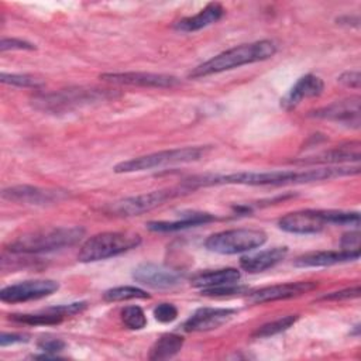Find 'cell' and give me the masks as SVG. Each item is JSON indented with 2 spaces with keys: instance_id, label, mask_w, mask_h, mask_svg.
Wrapping results in <instances>:
<instances>
[{
  "instance_id": "obj_1",
  "label": "cell",
  "mask_w": 361,
  "mask_h": 361,
  "mask_svg": "<svg viewBox=\"0 0 361 361\" xmlns=\"http://www.w3.org/2000/svg\"><path fill=\"white\" fill-rule=\"evenodd\" d=\"M360 166H320L303 171H265V172H235L228 175H204L185 180L182 185L189 190L214 185H247V186H281L290 183H309L340 176L358 175Z\"/></svg>"
},
{
  "instance_id": "obj_2",
  "label": "cell",
  "mask_w": 361,
  "mask_h": 361,
  "mask_svg": "<svg viewBox=\"0 0 361 361\" xmlns=\"http://www.w3.org/2000/svg\"><path fill=\"white\" fill-rule=\"evenodd\" d=\"M276 52V45L269 39H261L250 44H243L230 48L216 56L207 59L206 62L197 65L189 72V78H203L224 71H230L243 65L265 61Z\"/></svg>"
},
{
  "instance_id": "obj_3",
  "label": "cell",
  "mask_w": 361,
  "mask_h": 361,
  "mask_svg": "<svg viewBox=\"0 0 361 361\" xmlns=\"http://www.w3.org/2000/svg\"><path fill=\"white\" fill-rule=\"evenodd\" d=\"M281 230L292 234H316L326 226H360L358 212L306 209L285 214L278 220Z\"/></svg>"
},
{
  "instance_id": "obj_4",
  "label": "cell",
  "mask_w": 361,
  "mask_h": 361,
  "mask_svg": "<svg viewBox=\"0 0 361 361\" xmlns=\"http://www.w3.org/2000/svg\"><path fill=\"white\" fill-rule=\"evenodd\" d=\"M85 235L83 227H49L17 237L8 244L13 254H39L75 245Z\"/></svg>"
},
{
  "instance_id": "obj_5",
  "label": "cell",
  "mask_w": 361,
  "mask_h": 361,
  "mask_svg": "<svg viewBox=\"0 0 361 361\" xmlns=\"http://www.w3.org/2000/svg\"><path fill=\"white\" fill-rule=\"evenodd\" d=\"M141 243V237L133 231H104L87 238L78 252L80 262H96L127 252Z\"/></svg>"
},
{
  "instance_id": "obj_6",
  "label": "cell",
  "mask_w": 361,
  "mask_h": 361,
  "mask_svg": "<svg viewBox=\"0 0 361 361\" xmlns=\"http://www.w3.org/2000/svg\"><path fill=\"white\" fill-rule=\"evenodd\" d=\"M209 145H197V147H183L165 149L137 158H131L128 161H123L114 166L116 173H128V172H140L152 168H161L175 164H189L202 159L207 152Z\"/></svg>"
},
{
  "instance_id": "obj_7",
  "label": "cell",
  "mask_w": 361,
  "mask_h": 361,
  "mask_svg": "<svg viewBox=\"0 0 361 361\" xmlns=\"http://www.w3.org/2000/svg\"><path fill=\"white\" fill-rule=\"evenodd\" d=\"M267 234L257 228H233L212 234L204 241V247L216 254L231 255L251 251L264 245Z\"/></svg>"
},
{
  "instance_id": "obj_8",
  "label": "cell",
  "mask_w": 361,
  "mask_h": 361,
  "mask_svg": "<svg viewBox=\"0 0 361 361\" xmlns=\"http://www.w3.org/2000/svg\"><path fill=\"white\" fill-rule=\"evenodd\" d=\"M107 96L109 93L106 90L75 87V89H63L52 93H41L35 96L32 102L35 107L41 110L65 111L82 104H89L92 102L103 100Z\"/></svg>"
},
{
  "instance_id": "obj_9",
  "label": "cell",
  "mask_w": 361,
  "mask_h": 361,
  "mask_svg": "<svg viewBox=\"0 0 361 361\" xmlns=\"http://www.w3.org/2000/svg\"><path fill=\"white\" fill-rule=\"evenodd\" d=\"M185 192H190L183 185L176 189H161V190H152L148 193L126 197L121 200H117L114 203H110L104 207V212L111 216H120V217H130V216H140L145 212H149L166 200L178 196Z\"/></svg>"
},
{
  "instance_id": "obj_10",
  "label": "cell",
  "mask_w": 361,
  "mask_h": 361,
  "mask_svg": "<svg viewBox=\"0 0 361 361\" xmlns=\"http://www.w3.org/2000/svg\"><path fill=\"white\" fill-rule=\"evenodd\" d=\"M59 283L52 279H30L8 285L0 290V300L4 303H21L49 296L58 290Z\"/></svg>"
},
{
  "instance_id": "obj_11",
  "label": "cell",
  "mask_w": 361,
  "mask_h": 361,
  "mask_svg": "<svg viewBox=\"0 0 361 361\" xmlns=\"http://www.w3.org/2000/svg\"><path fill=\"white\" fill-rule=\"evenodd\" d=\"M360 96H351L343 100L333 102L322 109L314 110L310 116L322 120H329L340 124H345L353 128L360 127Z\"/></svg>"
},
{
  "instance_id": "obj_12",
  "label": "cell",
  "mask_w": 361,
  "mask_h": 361,
  "mask_svg": "<svg viewBox=\"0 0 361 361\" xmlns=\"http://www.w3.org/2000/svg\"><path fill=\"white\" fill-rule=\"evenodd\" d=\"M100 79L128 86L141 87H172L179 83V79L172 75L165 73H151V72H114L102 73Z\"/></svg>"
},
{
  "instance_id": "obj_13",
  "label": "cell",
  "mask_w": 361,
  "mask_h": 361,
  "mask_svg": "<svg viewBox=\"0 0 361 361\" xmlns=\"http://www.w3.org/2000/svg\"><path fill=\"white\" fill-rule=\"evenodd\" d=\"M133 278L135 279V282L154 289H169L180 282L182 275L178 271L169 269L166 267L152 262H144L134 268Z\"/></svg>"
},
{
  "instance_id": "obj_14",
  "label": "cell",
  "mask_w": 361,
  "mask_h": 361,
  "mask_svg": "<svg viewBox=\"0 0 361 361\" xmlns=\"http://www.w3.org/2000/svg\"><path fill=\"white\" fill-rule=\"evenodd\" d=\"M316 288H317V282H312V281L279 283V285L267 286V288H262V289H258V290L250 293L248 300L251 303H267V302L283 300V299L300 296V295L307 293Z\"/></svg>"
},
{
  "instance_id": "obj_15",
  "label": "cell",
  "mask_w": 361,
  "mask_h": 361,
  "mask_svg": "<svg viewBox=\"0 0 361 361\" xmlns=\"http://www.w3.org/2000/svg\"><path fill=\"white\" fill-rule=\"evenodd\" d=\"M65 196L66 195L59 190L42 189L30 185L10 186L1 192L3 199L25 204H49L62 200Z\"/></svg>"
},
{
  "instance_id": "obj_16",
  "label": "cell",
  "mask_w": 361,
  "mask_h": 361,
  "mask_svg": "<svg viewBox=\"0 0 361 361\" xmlns=\"http://www.w3.org/2000/svg\"><path fill=\"white\" fill-rule=\"evenodd\" d=\"M235 309L228 307H200L185 323V331H209L226 324L234 314Z\"/></svg>"
},
{
  "instance_id": "obj_17",
  "label": "cell",
  "mask_w": 361,
  "mask_h": 361,
  "mask_svg": "<svg viewBox=\"0 0 361 361\" xmlns=\"http://www.w3.org/2000/svg\"><path fill=\"white\" fill-rule=\"evenodd\" d=\"M324 89V83L319 76L307 73L298 79V82L292 86V89L281 99V106L285 110L295 109L303 99L316 97L322 94Z\"/></svg>"
},
{
  "instance_id": "obj_18",
  "label": "cell",
  "mask_w": 361,
  "mask_h": 361,
  "mask_svg": "<svg viewBox=\"0 0 361 361\" xmlns=\"http://www.w3.org/2000/svg\"><path fill=\"white\" fill-rule=\"evenodd\" d=\"M361 151V144L360 141H351L347 144L337 145L331 149L323 151L320 154H316L313 157H307L300 159V164H316V165H333V164H341V162H358L360 161V154Z\"/></svg>"
},
{
  "instance_id": "obj_19",
  "label": "cell",
  "mask_w": 361,
  "mask_h": 361,
  "mask_svg": "<svg viewBox=\"0 0 361 361\" xmlns=\"http://www.w3.org/2000/svg\"><path fill=\"white\" fill-rule=\"evenodd\" d=\"M360 258V251L351 250H340V251H316L307 252L295 259L296 267L307 268V267H330L341 262L355 261Z\"/></svg>"
},
{
  "instance_id": "obj_20",
  "label": "cell",
  "mask_w": 361,
  "mask_h": 361,
  "mask_svg": "<svg viewBox=\"0 0 361 361\" xmlns=\"http://www.w3.org/2000/svg\"><path fill=\"white\" fill-rule=\"evenodd\" d=\"M286 254H288L286 247H274L252 255L241 257L240 267L248 274H258L275 267L278 262H281L286 257Z\"/></svg>"
},
{
  "instance_id": "obj_21",
  "label": "cell",
  "mask_w": 361,
  "mask_h": 361,
  "mask_svg": "<svg viewBox=\"0 0 361 361\" xmlns=\"http://www.w3.org/2000/svg\"><path fill=\"white\" fill-rule=\"evenodd\" d=\"M223 14H224V8L221 7V4L209 3L197 14L179 20L175 24V30L182 32H193L217 23L223 17Z\"/></svg>"
},
{
  "instance_id": "obj_22",
  "label": "cell",
  "mask_w": 361,
  "mask_h": 361,
  "mask_svg": "<svg viewBox=\"0 0 361 361\" xmlns=\"http://www.w3.org/2000/svg\"><path fill=\"white\" fill-rule=\"evenodd\" d=\"M216 220V217L210 213H203V212H188L182 213V217L173 221H149L147 224L148 230L157 231V233H169V231H178V230H185L189 227H196L209 221Z\"/></svg>"
},
{
  "instance_id": "obj_23",
  "label": "cell",
  "mask_w": 361,
  "mask_h": 361,
  "mask_svg": "<svg viewBox=\"0 0 361 361\" xmlns=\"http://www.w3.org/2000/svg\"><path fill=\"white\" fill-rule=\"evenodd\" d=\"M241 278V274L235 268H221V269H212V271H203L192 276L190 283L196 288L209 289V288H217L223 285L230 283H238Z\"/></svg>"
},
{
  "instance_id": "obj_24",
  "label": "cell",
  "mask_w": 361,
  "mask_h": 361,
  "mask_svg": "<svg viewBox=\"0 0 361 361\" xmlns=\"http://www.w3.org/2000/svg\"><path fill=\"white\" fill-rule=\"evenodd\" d=\"M183 347V337L175 333L161 336L149 351V360H166L176 355Z\"/></svg>"
},
{
  "instance_id": "obj_25",
  "label": "cell",
  "mask_w": 361,
  "mask_h": 361,
  "mask_svg": "<svg viewBox=\"0 0 361 361\" xmlns=\"http://www.w3.org/2000/svg\"><path fill=\"white\" fill-rule=\"evenodd\" d=\"M11 319L18 323L31 324V326H52L61 323L65 316L58 313L54 307H48L41 313H24V314H13Z\"/></svg>"
},
{
  "instance_id": "obj_26",
  "label": "cell",
  "mask_w": 361,
  "mask_h": 361,
  "mask_svg": "<svg viewBox=\"0 0 361 361\" xmlns=\"http://www.w3.org/2000/svg\"><path fill=\"white\" fill-rule=\"evenodd\" d=\"M299 319L298 314H288V316H283V317H279L276 320H272V322H268L265 324H262L261 327H258L254 333H252V337L254 338H267V337H271V336H275L278 333H282L285 330H288L289 327H292L296 320Z\"/></svg>"
},
{
  "instance_id": "obj_27",
  "label": "cell",
  "mask_w": 361,
  "mask_h": 361,
  "mask_svg": "<svg viewBox=\"0 0 361 361\" xmlns=\"http://www.w3.org/2000/svg\"><path fill=\"white\" fill-rule=\"evenodd\" d=\"M149 295L137 286H116L111 289H107L103 293V299L106 302H121V300H131V299H148Z\"/></svg>"
},
{
  "instance_id": "obj_28",
  "label": "cell",
  "mask_w": 361,
  "mask_h": 361,
  "mask_svg": "<svg viewBox=\"0 0 361 361\" xmlns=\"http://www.w3.org/2000/svg\"><path fill=\"white\" fill-rule=\"evenodd\" d=\"M121 320L124 326L131 330H141L147 326V317L144 310L135 305L126 306L121 310Z\"/></svg>"
},
{
  "instance_id": "obj_29",
  "label": "cell",
  "mask_w": 361,
  "mask_h": 361,
  "mask_svg": "<svg viewBox=\"0 0 361 361\" xmlns=\"http://www.w3.org/2000/svg\"><path fill=\"white\" fill-rule=\"evenodd\" d=\"M0 80H1V83L17 86V87L38 89L44 85V82L41 79H38L32 75H27V73H6V72H1Z\"/></svg>"
},
{
  "instance_id": "obj_30",
  "label": "cell",
  "mask_w": 361,
  "mask_h": 361,
  "mask_svg": "<svg viewBox=\"0 0 361 361\" xmlns=\"http://www.w3.org/2000/svg\"><path fill=\"white\" fill-rule=\"evenodd\" d=\"M247 286H241L238 283H230V285H223L217 288H209V289H202V295L204 296H230V295H241V293H248Z\"/></svg>"
},
{
  "instance_id": "obj_31",
  "label": "cell",
  "mask_w": 361,
  "mask_h": 361,
  "mask_svg": "<svg viewBox=\"0 0 361 361\" xmlns=\"http://www.w3.org/2000/svg\"><path fill=\"white\" fill-rule=\"evenodd\" d=\"M154 317L161 323H171L178 317V309L172 303H159L154 307Z\"/></svg>"
},
{
  "instance_id": "obj_32",
  "label": "cell",
  "mask_w": 361,
  "mask_h": 361,
  "mask_svg": "<svg viewBox=\"0 0 361 361\" xmlns=\"http://www.w3.org/2000/svg\"><path fill=\"white\" fill-rule=\"evenodd\" d=\"M13 51V49H28V51H32L35 49V45L28 42V41H24V39H20V38H1V42H0V51L1 52H6V51Z\"/></svg>"
},
{
  "instance_id": "obj_33",
  "label": "cell",
  "mask_w": 361,
  "mask_h": 361,
  "mask_svg": "<svg viewBox=\"0 0 361 361\" xmlns=\"http://www.w3.org/2000/svg\"><path fill=\"white\" fill-rule=\"evenodd\" d=\"M37 345H38V348L41 351L52 354V355H56V353H59V351H62L65 348V341H62L61 338L45 337V338H41Z\"/></svg>"
},
{
  "instance_id": "obj_34",
  "label": "cell",
  "mask_w": 361,
  "mask_h": 361,
  "mask_svg": "<svg viewBox=\"0 0 361 361\" xmlns=\"http://www.w3.org/2000/svg\"><path fill=\"white\" fill-rule=\"evenodd\" d=\"M360 286L355 285L353 288H345V289H341V290H337V292H331L329 295H324L322 299L324 300H347V299H354V298H358L360 296Z\"/></svg>"
},
{
  "instance_id": "obj_35",
  "label": "cell",
  "mask_w": 361,
  "mask_h": 361,
  "mask_svg": "<svg viewBox=\"0 0 361 361\" xmlns=\"http://www.w3.org/2000/svg\"><path fill=\"white\" fill-rule=\"evenodd\" d=\"M341 248L343 250H351V251H360V233H358V230L350 231V233L343 235Z\"/></svg>"
},
{
  "instance_id": "obj_36",
  "label": "cell",
  "mask_w": 361,
  "mask_h": 361,
  "mask_svg": "<svg viewBox=\"0 0 361 361\" xmlns=\"http://www.w3.org/2000/svg\"><path fill=\"white\" fill-rule=\"evenodd\" d=\"M360 72L358 71H347L338 76V82L347 87L358 89L360 87Z\"/></svg>"
},
{
  "instance_id": "obj_37",
  "label": "cell",
  "mask_w": 361,
  "mask_h": 361,
  "mask_svg": "<svg viewBox=\"0 0 361 361\" xmlns=\"http://www.w3.org/2000/svg\"><path fill=\"white\" fill-rule=\"evenodd\" d=\"M28 341L27 334H18V333H1L0 336V345L6 347L10 344H17V343H25Z\"/></svg>"
}]
</instances>
